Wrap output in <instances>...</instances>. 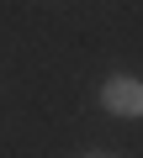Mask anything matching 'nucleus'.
<instances>
[{"instance_id":"nucleus-1","label":"nucleus","mask_w":143,"mask_h":158,"mask_svg":"<svg viewBox=\"0 0 143 158\" xmlns=\"http://www.w3.org/2000/svg\"><path fill=\"white\" fill-rule=\"evenodd\" d=\"M101 106L117 111V116H143V85H138V79H106Z\"/></svg>"}]
</instances>
